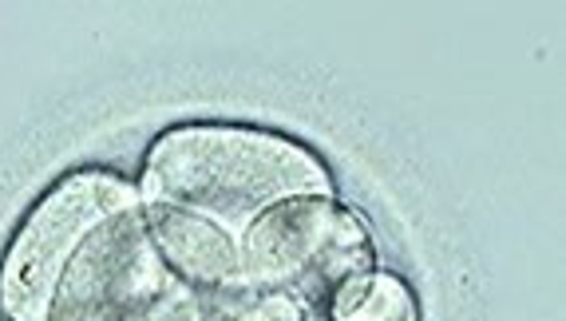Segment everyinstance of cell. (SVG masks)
Masks as SVG:
<instances>
[{
	"mask_svg": "<svg viewBox=\"0 0 566 321\" xmlns=\"http://www.w3.org/2000/svg\"><path fill=\"white\" fill-rule=\"evenodd\" d=\"M230 293H202L159 255L143 203L107 215L60 270L44 321H210Z\"/></svg>",
	"mask_w": 566,
	"mask_h": 321,
	"instance_id": "2",
	"label": "cell"
},
{
	"mask_svg": "<svg viewBox=\"0 0 566 321\" xmlns=\"http://www.w3.org/2000/svg\"><path fill=\"white\" fill-rule=\"evenodd\" d=\"M325 321H420V306L405 278L373 266L340 286L325 310Z\"/></svg>",
	"mask_w": 566,
	"mask_h": 321,
	"instance_id": "6",
	"label": "cell"
},
{
	"mask_svg": "<svg viewBox=\"0 0 566 321\" xmlns=\"http://www.w3.org/2000/svg\"><path fill=\"white\" fill-rule=\"evenodd\" d=\"M139 190L107 167L67 170L64 179L32 203L12 235L0 262V310L12 321H44L48 298L56 290L60 270L76 246L92 235L107 215L135 207Z\"/></svg>",
	"mask_w": 566,
	"mask_h": 321,
	"instance_id": "4",
	"label": "cell"
},
{
	"mask_svg": "<svg viewBox=\"0 0 566 321\" xmlns=\"http://www.w3.org/2000/svg\"><path fill=\"white\" fill-rule=\"evenodd\" d=\"M242 290L285 293L329 310L337 290L377 266L368 230L333 195H302L262 210L242 227Z\"/></svg>",
	"mask_w": 566,
	"mask_h": 321,
	"instance_id": "3",
	"label": "cell"
},
{
	"mask_svg": "<svg viewBox=\"0 0 566 321\" xmlns=\"http://www.w3.org/2000/svg\"><path fill=\"white\" fill-rule=\"evenodd\" d=\"M143 218H147L159 255L182 282L202 293L242 290V258H238V238L230 230L199 215H187V210L159 207V203H143Z\"/></svg>",
	"mask_w": 566,
	"mask_h": 321,
	"instance_id": "5",
	"label": "cell"
},
{
	"mask_svg": "<svg viewBox=\"0 0 566 321\" xmlns=\"http://www.w3.org/2000/svg\"><path fill=\"white\" fill-rule=\"evenodd\" d=\"M210 321H325V313L297 302V298H285V293L238 290L218 306Z\"/></svg>",
	"mask_w": 566,
	"mask_h": 321,
	"instance_id": "7",
	"label": "cell"
},
{
	"mask_svg": "<svg viewBox=\"0 0 566 321\" xmlns=\"http://www.w3.org/2000/svg\"><path fill=\"white\" fill-rule=\"evenodd\" d=\"M302 195H333L322 155L270 127L182 123L147 147L139 199L187 210L214 227H245L254 215Z\"/></svg>",
	"mask_w": 566,
	"mask_h": 321,
	"instance_id": "1",
	"label": "cell"
}]
</instances>
